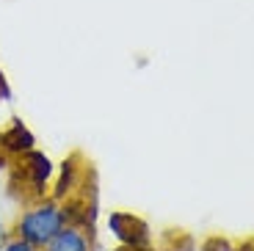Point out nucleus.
Instances as JSON below:
<instances>
[{
	"mask_svg": "<svg viewBox=\"0 0 254 251\" xmlns=\"http://www.w3.org/2000/svg\"><path fill=\"white\" fill-rule=\"evenodd\" d=\"M31 149H36V135L19 116H11L6 125L0 127V152L8 160H17V157H22Z\"/></svg>",
	"mask_w": 254,
	"mask_h": 251,
	"instance_id": "5",
	"label": "nucleus"
},
{
	"mask_svg": "<svg viewBox=\"0 0 254 251\" xmlns=\"http://www.w3.org/2000/svg\"><path fill=\"white\" fill-rule=\"evenodd\" d=\"M64 226H66V218H64L61 201H56L53 196H45V199L28 201L19 207L17 218L11 224V235L28 240L36 249H45Z\"/></svg>",
	"mask_w": 254,
	"mask_h": 251,
	"instance_id": "2",
	"label": "nucleus"
},
{
	"mask_svg": "<svg viewBox=\"0 0 254 251\" xmlns=\"http://www.w3.org/2000/svg\"><path fill=\"white\" fill-rule=\"evenodd\" d=\"M53 177H56V160L42 149H31L8 163L6 188L11 193V199H17L19 207H22L28 201L50 196Z\"/></svg>",
	"mask_w": 254,
	"mask_h": 251,
	"instance_id": "1",
	"label": "nucleus"
},
{
	"mask_svg": "<svg viewBox=\"0 0 254 251\" xmlns=\"http://www.w3.org/2000/svg\"><path fill=\"white\" fill-rule=\"evenodd\" d=\"M89 160L83 157V152H69L61 163H56V177L50 185V196L56 201H66L80 190V182L86 177Z\"/></svg>",
	"mask_w": 254,
	"mask_h": 251,
	"instance_id": "4",
	"label": "nucleus"
},
{
	"mask_svg": "<svg viewBox=\"0 0 254 251\" xmlns=\"http://www.w3.org/2000/svg\"><path fill=\"white\" fill-rule=\"evenodd\" d=\"M8 235H11V226H6L3 221H0V243H3V240H6Z\"/></svg>",
	"mask_w": 254,
	"mask_h": 251,
	"instance_id": "13",
	"label": "nucleus"
},
{
	"mask_svg": "<svg viewBox=\"0 0 254 251\" xmlns=\"http://www.w3.org/2000/svg\"><path fill=\"white\" fill-rule=\"evenodd\" d=\"M199 251H235V243L224 235H210L199 243Z\"/></svg>",
	"mask_w": 254,
	"mask_h": 251,
	"instance_id": "8",
	"label": "nucleus"
},
{
	"mask_svg": "<svg viewBox=\"0 0 254 251\" xmlns=\"http://www.w3.org/2000/svg\"><path fill=\"white\" fill-rule=\"evenodd\" d=\"M0 251H42V249L31 246L28 240H22V238H14V235H8V238L0 243Z\"/></svg>",
	"mask_w": 254,
	"mask_h": 251,
	"instance_id": "9",
	"label": "nucleus"
},
{
	"mask_svg": "<svg viewBox=\"0 0 254 251\" xmlns=\"http://www.w3.org/2000/svg\"><path fill=\"white\" fill-rule=\"evenodd\" d=\"M235 251H254V238H249V240H243V243H238Z\"/></svg>",
	"mask_w": 254,
	"mask_h": 251,
	"instance_id": "11",
	"label": "nucleus"
},
{
	"mask_svg": "<svg viewBox=\"0 0 254 251\" xmlns=\"http://www.w3.org/2000/svg\"><path fill=\"white\" fill-rule=\"evenodd\" d=\"M11 100H14V91H11V86H8L6 72L0 69V105H6V102H11Z\"/></svg>",
	"mask_w": 254,
	"mask_h": 251,
	"instance_id": "10",
	"label": "nucleus"
},
{
	"mask_svg": "<svg viewBox=\"0 0 254 251\" xmlns=\"http://www.w3.org/2000/svg\"><path fill=\"white\" fill-rule=\"evenodd\" d=\"M42 251H100V240H94L77 226H64Z\"/></svg>",
	"mask_w": 254,
	"mask_h": 251,
	"instance_id": "6",
	"label": "nucleus"
},
{
	"mask_svg": "<svg viewBox=\"0 0 254 251\" xmlns=\"http://www.w3.org/2000/svg\"><path fill=\"white\" fill-rule=\"evenodd\" d=\"M155 251H199V243L188 229H163L155 240Z\"/></svg>",
	"mask_w": 254,
	"mask_h": 251,
	"instance_id": "7",
	"label": "nucleus"
},
{
	"mask_svg": "<svg viewBox=\"0 0 254 251\" xmlns=\"http://www.w3.org/2000/svg\"><path fill=\"white\" fill-rule=\"evenodd\" d=\"M111 251H130V249H122V246H114Z\"/></svg>",
	"mask_w": 254,
	"mask_h": 251,
	"instance_id": "14",
	"label": "nucleus"
},
{
	"mask_svg": "<svg viewBox=\"0 0 254 251\" xmlns=\"http://www.w3.org/2000/svg\"><path fill=\"white\" fill-rule=\"evenodd\" d=\"M105 229L116 246L130 251H155V232L149 221L130 210H108L105 213Z\"/></svg>",
	"mask_w": 254,
	"mask_h": 251,
	"instance_id": "3",
	"label": "nucleus"
},
{
	"mask_svg": "<svg viewBox=\"0 0 254 251\" xmlns=\"http://www.w3.org/2000/svg\"><path fill=\"white\" fill-rule=\"evenodd\" d=\"M8 163H11V160H8V157L3 155V152H0V177H3V174L8 171Z\"/></svg>",
	"mask_w": 254,
	"mask_h": 251,
	"instance_id": "12",
	"label": "nucleus"
}]
</instances>
